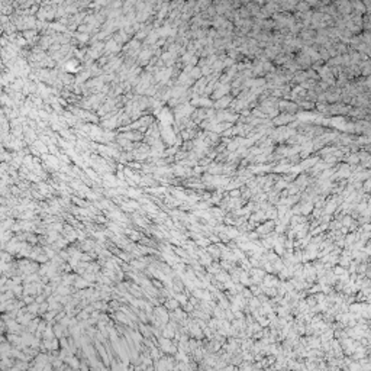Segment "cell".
<instances>
[{
  "label": "cell",
  "mask_w": 371,
  "mask_h": 371,
  "mask_svg": "<svg viewBox=\"0 0 371 371\" xmlns=\"http://www.w3.org/2000/svg\"><path fill=\"white\" fill-rule=\"evenodd\" d=\"M106 49L107 51H118L119 48H118V42L116 41H110L107 45H106Z\"/></svg>",
  "instance_id": "cell-1"
},
{
  "label": "cell",
  "mask_w": 371,
  "mask_h": 371,
  "mask_svg": "<svg viewBox=\"0 0 371 371\" xmlns=\"http://www.w3.org/2000/svg\"><path fill=\"white\" fill-rule=\"evenodd\" d=\"M65 68H67V71H77V64L74 63V61H70V63H67V65H65Z\"/></svg>",
  "instance_id": "cell-2"
},
{
  "label": "cell",
  "mask_w": 371,
  "mask_h": 371,
  "mask_svg": "<svg viewBox=\"0 0 371 371\" xmlns=\"http://www.w3.org/2000/svg\"><path fill=\"white\" fill-rule=\"evenodd\" d=\"M78 39H80V41H86V39H87V35H78Z\"/></svg>",
  "instance_id": "cell-3"
}]
</instances>
